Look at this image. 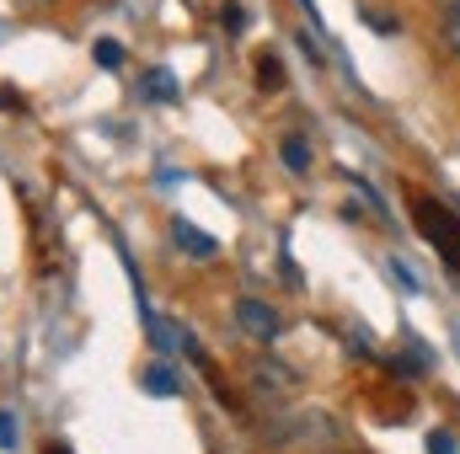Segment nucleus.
<instances>
[{"instance_id": "f8f14e48", "label": "nucleus", "mask_w": 460, "mask_h": 454, "mask_svg": "<svg viewBox=\"0 0 460 454\" xmlns=\"http://www.w3.org/2000/svg\"><path fill=\"white\" fill-rule=\"evenodd\" d=\"M118 59H123V54H118V43H113V38H102V43H97V65H108V70H113Z\"/></svg>"}, {"instance_id": "9b49d317", "label": "nucleus", "mask_w": 460, "mask_h": 454, "mask_svg": "<svg viewBox=\"0 0 460 454\" xmlns=\"http://www.w3.org/2000/svg\"><path fill=\"white\" fill-rule=\"evenodd\" d=\"M16 439H22V433H16V417L0 406V450H16Z\"/></svg>"}, {"instance_id": "0eeeda50", "label": "nucleus", "mask_w": 460, "mask_h": 454, "mask_svg": "<svg viewBox=\"0 0 460 454\" xmlns=\"http://www.w3.org/2000/svg\"><path fill=\"white\" fill-rule=\"evenodd\" d=\"M257 92H268V97H273V92H284V65H279L273 54H262V59H257Z\"/></svg>"}, {"instance_id": "7ed1b4c3", "label": "nucleus", "mask_w": 460, "mask_h": 454, "mask_svg": "<svg viewBox=\"0 0 460 454\" xmlns=\"http://www.w3.org/2000/svg\"><path fill=\"white\" fill-rule=\"evenodd\" d=\"M235 327H241L252 342H273L279 332H284V316H279L268 300H257V294H241V300H235Z\"/></svg>"}, {"instance_id": "1a4fd4ad", "label": "nucleus", "mask_w": 460, "mask_h": 454, "mask_svg": "<svg viewBox=\"0 0 460 454\" xmlns=\"http://www.w3.org/2000/svg\"><path fill=\"white\" fill-rule=\"evenodd\" d=\"M145 97H150V102H172V97H177L172 75H166V70H150V75H145Z\"/></svg>"}, {"instance_id": "9d476101", "label": "nucleus", "mask_w": 460, "mask_h": 454, "mask_svg": "<svg viewBox=\"0 0 460 454\" xmlns=\"http://www.w3.org/2000/svg\"><path fill=\"white\" fill-rule=\"evenodd\" d=\"M145 385H150V396H172V390H177V374H172L166 363H155V369L145 374Z\"/></svg>"}, {"instance_id": "ddd939ff", "label": "nucleus", "mask_w": 460, "mask_h": 454, "mask_svg": "<svg viewBox=\"0 0 460 454\" xmlns=\"http://www.w3.org/2000/svg\"><path fill=\"white\" fill-rule=\"evenodd\" d=\"M429 454H456V439L450 433H429Z\"/></svg>"}, {"instance_id": "20e7f679", "label": "nucleus", "mask_w": 460, "mask_h": 454, "mask_svg": "<svg viewBox=\"0 0 460 454\" xmlns=\"http://www.w3.org/2000/svg\"><path fill=\"white\" fill-rule=\"evenodd\" d=\"M172 240H177V246H182L193 262H209V257L220 251V240H215V235H204V230L188 225V220H177V225H172Z\"/></svg>"}, {"instance_id": "f03ea898", "label": "nucleus", "mask_w": 460, "mask_h": 454, "mask_svg": "<svg viewBox=\"0 0 460 454\" xmlns=\"http://www.w3.org/2000/svg\"><path fill=\"white\" fill-rule=\"evenodd\" d=\"M412 220L423 230V240L460 273V214H450L445 204H434V198H423V193H412Z\"/></svg>"}, {"instance_id": "423d86ee", "label": "nucleus", "mask_w": 460, "mask_h": 454, "mask_svg": "<svg viewBox=\"0 0 460 454\" xmlns=\"http://www.w3.org/2000/svg\"><path fill=\"white\" fill-rule=\"evenodd\" d=\"M252 380H257V390H268V396H284V390L295 385V374H289V369H279V363H257V369H252Z\"/></svg>"}, {"instance_id": "f257e3e1", "label": "nucleus", "mask_w": 460, "mask_h": 454, "mask_svg": "<svg viewBox=\"0 0 460 454\" xmlns=\"http://www.w3.org/2000/svg\"><path fill=\"white\" fill-rule=\"evenodd\" d=\"M343 439V423L322 406H295V412H279L268 428H262V444L273 450H332Z\"/></svg>"}, {"instance_id": "39448f33", "label": "nucleus", "mask_w": 460, "mask_h": 454, "mask_svg": "<svg viewBox=\"0 0 460 454\" xmlns=\"http://www.w3.org/2000/svg\"><path fill=\"white\" fill-rule=\"evenodd\" d=\"M279 155H284V166H289L295 177H305V171L316 166V150H311V139H305V134H284Z\"/></svg>"}, {"instance_id": "4468645a", "label": "nucleus", "mask_w": 460, "mask_h": 454, "mask_svg": "<svg viewBox=\"0 0 460 454\" xmlns=\"http://www.w3.org/2000/svg\"><path fill=\"white\" fill-rule=\"evenodd\" d=\"M43 454H70V450H65V444H49V450H43Z\"/></svg>"}, {"instance_id": "6e6552de", "label": "nucleus", "mask_w": 460, "mask_h": 454, "mask_svg": "<svg viewBox=\"0 0 460 454\" xmlns=\"http://www.w3.org/2000/svg\"><path fill=\"white\" fill-rule=\"evenodd\" d=\"M439 38H445V48L460 59V0L445 5V16H439Z\"/></svg>"}]
</instances>
